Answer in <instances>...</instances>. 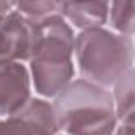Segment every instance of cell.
<instances>
[{
	"label": "cell",
	"instance_id": "obj_1",
	"mask_svg": "<svg viewBox=\"0 0 135 135\" xmlns=\"http://www.w3.org/2000/svg\"><path fill=\"white\" fill-rule=\"evenodd\" d=\"M33 24V45L26 65L33 94L52 100L76 78L73 57L76 32L60 15Z\"/></svg>",
	"mask_w": 135,
	"mask_h": 135
},
{
	"label": "cell",
	"instance_id": "obj_2",
	"mask_svg": "<svg viewBox=\"0 0 135 135\" xmlns=\"http://www.w3.org/2000/svg\"><path fill=\"white\" fill-rule=\"evenodd\" d=\"M51 107L62 135H113L119 126L110 89L81 78L57 94Z\"/></svg>",
	"mask_w": 135,
	"mask_h": 135
},
{
	"label": "cell",
	"instance_id": "obj_3",
	"mask_svg": "<svg viewBox=\"0 0 135 135\" xmlns=\"http://www.w3.org/2000/svg\"><path fill=\"white\" fill-rule=\"evenodd\" d=\"M73 57L76 78L110 89L135 69V41L108 27L76 32Z\"/></svg>",
	"mask_w": 135,
	"mask_h": 135
},
{
	"label": "cell",
	"instance_id": "obj_4",
	"mask_svg": "<svg viewBox=\"0 0 135 135\" xmlns=\"http://www.w3.org/2000/svg\"><path fill=\"white\" fill-rule=\"evenodd\" d=\"M0 135H59L51 100L33 95L19 111L0 119Z\"/></svg>",
	"mask_w": 135,
	"mask_h": 135
},
{
	"label": "cell",
	"instance_id": "obj_5",
	"mask_svg": "<svg viewBox=\"0 0 135 135\" xmlns=\"http://www.w3.org/2000/svg\"><path fill=\"white\" fill-rule=\"evenodd\" d=\"M33 95L27 65L0 60V119L19 111Z\"/></svg>",
	"mask_w": 135,
	"mask_h": 135
},
{
	"label": "cell",
	"instance_id": "obj_6",
	"mask_svg": "<svg viewBox=\"0 0 135 135\" xmlns=\"http://www.w3.org/2000/svg\"><path fill=\"white\" fill-rule=\"evenodd\" d=\"M35 24L16 8L0 19V60L26 64L33 45Z\"/></svg>",
	"mask_w": 135,
	"mask_h": 135
},
{
	"label": "cell",
	"instance_id": "obj_7",
	"mask_svg": "<svg viewBox=\"0 0 135 135\" xmlns=\"http://www.w3.org/2000/svg\"><path fill=\"white\" fill-rule=\"evenodd\" d=\"M110 2H60V16L75 32L107 27Z\"/></svg>",
	"mask_w": 135,
	"mask_h": 135
},
{
	"label": "cell",
	"instance_id": "obj_8",
	"mask_svg": "<svg viewBox=\"0 0 135 135\" xmlns=\"http://www.w3.org/2000/svg\"><path fill=\"white\" fill-rule=\"evenodd\" d=\"M110 92L119 124H135V69L121 76Z\"/></svg>",
	"mask_w": 135,
	"mask_h": 135
},
{
	"label": "cell",
	"instance_id": "obj_9",
	"mask_svg": "<svg viewBox=\"0 0 135 135\" xmlns=\"http://www.w3.org/2000/svg\"><path fill=\"white\" fill-rule=\"evenodd\" d=\"M107 27L119 35L135 37V2L133 0H118L110 2Z\"/></svg>",
	"mask_w": 135,
	"mask_h": 135
},
{
	"label": "cell",
	"instance_id": "obj_10",
	"mask_svg": "<svg viewBox=\"0 0 135 135\" xmlns=\"http://www.w3.org/2000/svg\"><path fill=\"white\" fill-rule=\"evenodd\" d=\"M15 8L29 21L38 22L49 16L60 13V2L52 0H35V2H15Z\"/></svg>",
	"mask_w": 135,
	"mask_h": 135
},
{
	"label": "cell",
	"instance_id": "obj_11",
	"mask_svg": "<svg viewBox=\"0 0 135 135\" xmlns=\"http://www.w3.org/2000/svg\"><path fill=\"white\" fill-rule=\"evenodd\" d=\"M113 135H135V124H119Z\"/></svg>",
	"mask_w": 135,
	"mask_h": 135
},
{
	"label": "cell",
	"instance_id": "obj_12",
	"mask_svg": "<svg viewBox=\"0 0 135 135\" xmlns=\"http://www.w3.org/2000/svg\"><path fill=\"white\" fill-rule=\"evenodd\" d=\"M15 8V2H5V0H0V19H2L7 13H10Z\"/></svg>",
	"mask_w": 135,
	"mask_h": 135
},
{
	"label": "cell",
	"instance_id": "obj_13",
	"mask_svg": "<svg viewBox=\"0 0 135 135\" xmlns=\"http://www.w3.org/2000/svg\"><path fill=\"white\" fill-rule=\"evenodd\" d=\"M59 135H62V133H59Z\"/></svg>",
	"mask_w": 135,
	"mask_h": 135
}]
</instances>
